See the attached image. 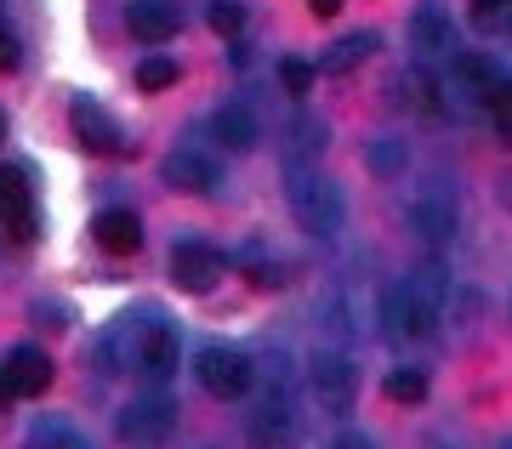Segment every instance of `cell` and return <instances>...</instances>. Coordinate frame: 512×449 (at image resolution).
Here are the masks:
<instances>
[{
  "label": "cell",
  "instance_id": "6da1fadb",
  "mask_svg": "<svg viewBox=\"0 0 512 449\" xmlns=\"http://www.w3.org/2000/svg\"><path fill=\"white\" fill-rule=\"evenodd\" d=\"M97 359H103V370H137L143 381H165V376H177V330H171L154 307L120 313V319L103 330Z\"/></svg>",
  "mask_w": 512,
  "mask_h": 449
},
{
  "label": "cell",
  "instance_id": "7a4b0ae2",
  "mask_svg": "<svg viewBox=\"0 0 512 449\" xmlns=\"http://www.w3.org/2000/svg\"><path fill=\"white\" fill-rule=\"evenodd\" d=\"M439 313H444V279L433 268L404 273V279L382 285V302H376V319H382L387 342H421V336H433Z\"/></svg>",
  "mask_w": 512,
  "mask_h": 449
},
{
  "label": "cell",
  "instance_id": "3957f363",
  "mask_svg": "<svg viewBox=\"0 0 512 449\" xmlns=\"http://www.w3.org/2000/svg\"><path fill=\"white\" fill-rule=\"evenodd\" d=\"M285 199H291L296 228H302L308 239H336L342 222H348V199H342V188H336L325 171H291Z\"/></svg>",
  "mask_w": 512,
  "mask_h": 449
},
{
  "label": "cell",
  "instance_id": "277c9868",
  "mask_svg": "<svg viewBox=\"0 0 512 449\" xmlns=\"http://www.w3.org/2000/svg\"><path fill=\"white\" fill-rule=\"evenodd\" d=\"M404 216H410V234H416L427 251H444V245L456 239V194L444 188V177L416 182V194H410Z\"/></svg>",
  "mask_w": 512,
  "mask_h": 449
},
{
  "label": "cell",
  "instance_id": "5b68a950",
  "mask_svg": "<svg viewBox=\"0 0 512 449\" xmlns=\"http://www.w3.org/2000/svg\"><path fill=\"white\" fill-rule=\"evenodd\" d=\"M308 381H313L319 410H330V415H348L353 398H359V370L348 364V353H342V347L313 353V359H308Z\"/></svg>",
  "mask_w": 512,
  "mask_h": 449
},
{
  "label": "cell",
  "instance_id": "8992f818",
  "mask_svg": "<svg viewBox=\"0 0 512 449\" xmlns=\"http://www.w3.org/2000/svg\"><path fill=\"white\" fill-rule=\"evenodd\" d=\"M120 438L126 444H137V449H154V444H165L171 432H177V404L165 393H148V398H131L126 410H120Z\"/></svg>",
  "mask_w": 512,
  "mask_h": 449
},
{
  "label": "cell",
  "instance_id": "52a82bcc",
  "mask_svg": "<svg viewBox=\"0 0 512 449\" xmlns=\"http://www.w3.org/2000/svg\"><path fill=\"white\" fill-rule=\"evenodd\" d=\"M194 376H200V387L211 398H239V393H251V359L239 353V347H200V359H194Z\"/></svg>",
  "mask_w": 512,
  "mask_h": 449
},
{
  "label": "cell",
  "instance_id": "ba28073f",
  "mask_svg": "<svg viewBox=\"0 0 512 449\" xmlns=\"http://www.w3.org/2000/svg\"><path fill=\"white\" fill-rule=\"evenodd\" d=\"M410 52H416V63H450L461 52V35L444 6L421 0L416 12H410Z\"/></svg>",
  "mask_w": 512,
  "mask_h": 449
},
{
  "label": "cell",
  "instance_id": "9c48e42d",
  "mask_svg": "<svg viewBox=\"0 0 512 449\" xmlns=\"http://www.w3.org/2000/svg\"><path fill=\"white\" fill-rule=\"evenodd\" d=\"M69 126H74V137H80L86 154H126V131H120V120H114L97 97H74Z\"/></svg>",
  "mask_w": 512,
  "mask_h": 449
},
{
  "label": "cell",
  "instance_id": "30bf717a",
  "mask_svg": "<svg viewBox=\"0 0 512 449\" xmlns=\"http://www.w3.org/2000/svg\"><path fill=\"white\" fill-rule=\"evenodd\" d=\"M160 171H165V182H171L177 194H217V188H222V165H217V154H205V148H194V143L171 148Z\"/></svg>",
  "mask_w": 512,
  "mask_h": 449
},
{
  "label": "cell",
  "instance_id": "8fae6325",
  "mask_svg": "<svg viewBox=\"0 0 512 449\" xmlns=\"http://www.w3.org/2000/svg\"><path fill=\"white\" fill-rule=\"evenodd\" d=\"M222 268H228V256L217 251V245H200V239H183L177 251H171V285L177 290H211L222 279Z\"/></svg>",
  "mask_w": 512,
  "mask_h": 449
},
{
  "label": "cell",
  "instance_id": "7c38bea8",
  "mask_svg": "<svg viewBox=\"0 0 512 449\" xmlns=\"http://www.w3.org/2000/svg\"><path fill=\"white\" fill-rule=\"evenodd\" d=\"M251 444L256 449H296V410H291V393L274 387V393H262L251 415Z\"/></svg>",
  "mask_w": 512,
  "mask_h": 449
},
{
  "label": "cell",
  "instance_id": "4fadbf2b",
  "mask_svg": "<svg viewBox=\"0 0 512 449\" xmlns=\"http://www.w3.org/2000/svg\"><path fill=\"white\" fill-rule=\"evenodd\" d=\"M0 222L18 239L35 234V188H29V177L18 165H0Z\"/></svg>",
  "mask_w": 512,
  "mask_h": 449
},
{
  "label": "cell",
  "instance_id": "5bb4252c",
  "mask_svg": "<svg viewBox=\"0 0 512 449\" xmlns=\"http://www.w3.org/2000/svg\"><path fill=\"white\" fill-rule=\"evenodd\" d=\"M0 376L12 387V398H40L52 387V359L40 353V347H12L6 364H0Z\"/></svg>",
  "mask_w": 512,
  "mask_h": 449
},
{
  "label": "cell",
  "instance_id": "9a60e30c",
  "mask_svg": "<svg viewBox=\"0 0 512 449\" xmlns=\"http://www.w3.org/2000/svg\"><path fill=\"white\" fill-rule=\"evenodd\" d=\"M92 234L109 256H131L143 245V222H137V211H126V205H109V211H97Z\"/></svg>",
  "mask_w": 512,
  "mask_h": 449
},
{
  "label": "cell",
  "instance_id": "2e32d148",
  "mask_svg": "<svg viewBox=\"0 0 512 449\" xmlns=\"http://www.w3.org/2000/svg\"><path fill=\"white\" fill-rule=\"evenodd\" d=\"M131 35L143 40V46H160V40H171L177 29H183V18H177V6L171 0H131Z\"/></svg>",
  "mask_w": 512,
  "mask_h": 449
},
{
  "label": "cell",
  "instance_id": "e0dca14e",
  "mask_svg": "<svg viewBox=\"0 0 512 449\" xmlns=\"http://www.w3.org/2000/svg\"><path fill=\"white\" fill-rule=\"evenodd\" d=\"M211 137H217L228 154H251L256 137H262V126H256V114L245 103H222L217 114H211Z\"/></svg>",
  "mask_w": 512,
  "mask_h": 449
},
{
  "label": "cell",
  "instance_id": "ac0fdd59",
  "mask_svg": "<svg viewBox=\"0 0 512 449\" xmlns=\"http://www.w3.org/2000/svg\"><path fill=\"white\" fill-rule=\"evenodd\" d=\"M370 52H376V35H370V29H359V35L336 40V46H330V52L319 57V69H325V74H348L353 63H365Z\"/></svg>",
  "mask_w": 512,
  "mask_h": 449
},
{
  "label": "cell",
  "instance_id": "d6986e66",
  "mask_svg": "<svg viewBox=\"0 0 512 449\" xmlns=\"http://www.w3.org/2000/svg\"><path fill=\"white\" fill-rule=\"evenodd\" d=\"M245 279H251L256 290H274V285H285V268H279L274 256H262V245H251V251H245Z\"/></svg>",
  "mask_w": 512,
  "mask_h": 449
},
{
  "label": "cell",
  "instance_id": "ffe728a7",
  "mask_svg": "<svg viewBox=\"0 0 512 449\" xmlns=\"http://www.w3.org/2000/svg\"><path fill=\"white\" fill-rule=\"evenodd\" d=\"M387 398H393V404H421V398H427V376H421V370H393V376H387Z\"/></svg>",
  "mask_w": 512,
  "mask_h": 449
},
{
  "label": "cell",
  "instance_id": "44dd1931",
  "mask_svg": "<svg viewBox=\"0 0 512 449\" xmlns=\"http://www.w3.org/2000/svg\"><path fill=\"white\" fill-rule=\"evenodd\" d=\"M29 449H86V438H80V432H69L63 421H46V427L29 432Z\"/></svg>",
  "mask_w": 512,
  "mask_h": 449
},
{
  "label": "cell",
  "instance_id": "7402d4cb",
  "mask_svg": "<svg viewBox=\"0 0 512 449\" xmlns=\"http://www.w3.org/2000/svg\"><path fill=\"white\" fill-rule=\"evenodd\" d=\"M473 29H512V0H473Z\"/></svg>",
  "mask_w": 512,
  "mask_h": 449
},
{
  "label": "cell",
  "instance_id": "603a6c76",
  "mask_svg": "<svg viewBox=\"0 0 512 449\" xmlns=\"http://www.w3.org/2000/svg\"><path fill=\"white\" fill-rule=\"evenodd\" d=\"M177 63H171V57H148L143 69H137V86L143 91H165V86H177Z\"/></svg>",
  "mask_w": 512,
  "mask_h": 449
},
{
  "label": "cell",
  "instance_id": "cb8c5ba5",
  "mask_svg": "<svg viewBox=\"0 0 512 449\" xmlns=\"http://www.w3.org/2000/svg\"><path fill=\"white\" fill-rule=\"evenodd\" d=\"M370 165H376L382 177L404 171V137H376V143H370Z\"/></svg>",
  "mask_w": 512,
  "mask_h": 449
},
{
  "label": "cell",
  "instance_id": "d4e9b609",
  "mask_svg": "<svg viewBox=\"0 0 512 449\" xmlns=\"http://www.w3.org/2000/svg\"><path fill=\"white\" fill-rule=\"evenodd\" d=\"M205 18H211L217 35H239V29H245V6H239V0H211V12H205Z\"/></svg>",
  "mask_w": 512,
  "mask_h": 449
},
{
  "label": "cell",
  "instance_id": "484cf974",
  "mask_svg": "<svg viewBox=\"0 0 512 449\" xmlns=\"http://www.w3.org/2000/svg\"><path fill=\"white\" fill-rule=\"evenodd\" d=\"M484 114L495 120V131H507V137H512V86H507V80L484 97Z\"/></svg>",
  "mask_w": 512,
  "mask_h": 449
},
{
  "label": "cell",
  "instance_id": "4316f807",
  "mask_svg": "<svg viewBox=\"0 0 512 449\" xmlns=\"http://www.w3.org/2000/svg\"><path fill=\"white\" fill-rule=\"evenodd\" d=\"M279 80H285V91H296V97H302V91H313V63L285 57V63H279Z\"/></svg>",
  "mask_w": 512,
  "mask_h": 449
},
{
  "label": "cell",
  "instance_id": "83f0119b",
  "mask_svg": "<svg viewBox=\"0 0 512 449\" xmlns=\"http://www.w3.org/2000/svg\"><path fill=\"white\" fill-rule=\"evenodd\" d=\"M291 148L296 154H308V148H325V126H319V120H291Z\"/></svg>",
  "mask_w": 512,
  "mask_h": 449
},
{
  "label": "cell",
  "instance_id": "f1b7e54d",
  "mask_svg": "<svg viewBox=\"0 0 512 449\" xmlns=\"http://www.w3.org/2000/svg\"><path fill=\"white\" fill-rule=\"evenodd\" d=\"M23 63V46H18V35L12 29H0V74H12Z\"/></svg>",
  "mask_w": 512,
  "mask_h": 449
},
{
  "label": "cell",
  "instance_id": "f546056e",
  "mask_svg": "<svg viewBox=\"0 0 512 449\" xmlns=\"http://www.w3.org/2000/svg\"><path fill=\"white\" fill-rule=\"evenodd\" d=\"M325 449H376V444H370L365 432H336V438H330Z\"/></svg>",
  "mask_w": 512,
  "mask_h": 449
},
{
  "label": "cell",
  "instance_id": "4dcf8cb0",
  "mask_svg": "<svg viewBox=\"0 0 512 449\" xmlns=\"http://www.w3.org/2000/svg\"><path fill=\"white\" fill-rule=\"evenodd\" d=\"M313 12H319V18H336V12H342V0H308Z\"/></svg>",
  "mask_w": 512,
  "mask_h": 449
},
{
  "label": "cell",
  "instance_id": "1f68e13d",
  "mask_svg": "<svg viewBox=\"0 0 512 449\" xmlns=\"http://www.w3.org/2000/svg\"><path fill=\"white\" fill-rule=\"evenodd\" d=\"M6 404H12V387H6V376H0V410H6Z\"/></svg>",
  "mask_w": 512,
  "mask_h": 449
},
{
  "label": "cell",
  "instance_id": "d6a6232c",
  "mask_svg": "<svg viewBox=\"0 0 512 449\" xmlns=\"http://www.w3.org/2000/svg\"><path fill=\"white\" fill-rule=\"evenodd\" d=\"M0 137H6V114H0Z\"/></svg>",
  "mask_w": 512,
  "mask_h": 449
},
{
  "label": "cell",
  "instance_id": "836d02e7",
  "mask_svg": "<svg viewBox=\"0 0 512 449\" xmlns=\"http://www.w3.org/2000/svg\"><path fill=\"white\" fill-rule=\"evenodd\" d=\"M501 449H512V438H501Z\"/></svg>",
  "mask_w": 512,
  "mask_h": 449
}]
</instances>
